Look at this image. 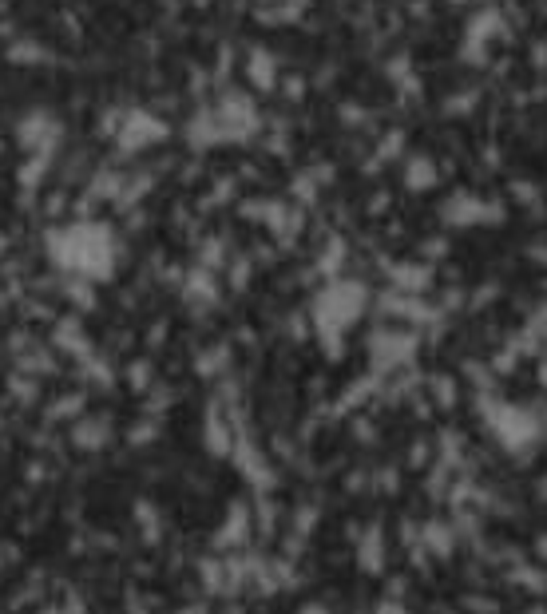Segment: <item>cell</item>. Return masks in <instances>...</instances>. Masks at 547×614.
<instances>
[{"label": "cell", "mask_w": 547, "mask_h": 614, "mask_svg": "<svg viewBox=\"0 0 547 614\" xmlns=\"http://www.w3.org/2000/svg\"><path fill=\"white\" fill-rule=\"evenodd\" d=\"M48 254L60 270L80 274V278H108L115 270V238L100 222H72L48 234Z\"/></svg>", "instance_id": "6da1fadb"}, {"label": "cell", "mask_w": 547, "mask_h": 614, "mask_svg": "<svg viewBox=\"0 0 547 614\" xmlns=\"http://www.w3.org/2000/svg\"><path fill=\"white\" fill-rule=\"evenodd\" d=\"M111 135H115V143L123 151H143V147H155V143L167 139V123L159 115H151V111H127Z\"/></svg>", "instance_id": "7a4b0ae2"}, {"label": "cell", "mask_w": 547, "mask_h": 614, "mask_svg": "<svg viewBox=\"0 0 547 614\" xmlns=\"http://www.w3.org/2000/svg\"><path fill=\"white\" fill-rule=\"evenodd\" d=\"M56 139H60V123H56V115H48V111H32V115L20 123V143L32 147V151H44V155H48V143H56Z\"/></svg>", "instance_id": "3957f363"}, {"label": "cell", "mask_w": 547, "mask_h": 614, "mask_svg": "<svg viewBox=\"0 0 547 614\" xmlns=\"http://www.w3.org/2000/svg\"><path fill=\"white\" fill-rule=\"evenodd\" d=\"M254 531V519H250V508L246 504H230L226 508V523L215 531V547H242Z\"/></svg>", "instance_id": "277c9868"}, {"label": "cell", "mask_w": 547, "mask_h": 614, "mask_svg": "<svg viewBox=\"0 0 547 614\" xmlns=\"http://www.w3.org/2000/svg\"><path fill=\"white\" fill-rule=\"evenodd\" d=\"M357 563H361L369 575H381V567H385V539H381L377 527H369V531L361 535V543H357Z\"/></svg>", "instance_id": "5b68a950"}, {"label": "cell", "mask_w": 547, "mask_h": 614, "mask_svg": "<svg viewBox=\"0 0 547 614\" xmlns=\"http://www.w3.org/2000/svg\"><path fill=\"white\" fill-rule=\"evenodd\" d=\"M234 460L242 464V472H246V480L254 484V488H270L274 484V476H270V468L262 464V456L250 448V444H238L234 448Z\"/></svg>", "instance_id": "8992f818"}, {"label": "cell", "mask_w": 547, "mask_h": 614, "mask_svg": "<svg viewBox=\"0 0 547 614\" xmlns=\"http://www.w3.org/2000/svg\"><path fill=\"white\" fill-rule=\"evenodd\" d=\"M104 444H108V424H104L100 416H88V420L76 424V448L96 452V448H104Z\"/></svg>", "instance_id": "52a82bcc"}, {"label": "cell", "mask_w": 547, "mask_h": 614, "mask_svg": "<svg viewBox=\"0 0 547 614\" xmlns=\"http://www.w3.org/2000/svg\"><path fill=\"white\" fill-rule=\"evenodd\" d=\"M203 436H207V448H211L215 456H226V452H230V444H234V440H230V432H226V424H222L219 409L207 412V432H203Z\"/></svg>", "instance_id": "ba28073f"}, {"label": "cell", "mask_w": 547, "mask_h": 614, "mask_svg": "<svg viewBox=\"0 0 547 614\" xmlns=\"http://www.w3.org/2000/svg\"><path fill=\"white\" fill-rule=\"evenodd\" d=\"M199 579H203V587L215 591V595L230 587V579H226V563H219V559H203V563H199Z\"/></svg>", "instance_id": "9c48e42d"}, {"label": "cell", "mask_w": 547, "mask_h": 614, "mask_svg": "<svg viewBox=\"0 0 547 614\" xmlns=\"http://www.w3.org/2000/svg\"><path fill=\"white\" fill-rule=\"evenodd\" d=\"M135 523L147 531V543H155V535H159V515H155V508L151 504H135Z\"/></svg>", "instance_id": "30bf717a"}, {"label": "cell", "mask_w": 547, "mask_h": 614, "mask_svg": "<svg viewBox=\"0 0 547 614\" xmlns=\"http://www.w3.org/2000/svg\"><path fill=\"white\" fill-rule=\"evenodd\" d=\"M80 409H84V397H80V393H72V397H60V401L48 409V420H64V416H76Z\"/></svg>", "instance_id": "8fae6325"}, {"label": "cell", "mask_w": 547, "mask_h": 614, "mask_svg": "<svg viewBox=\"0 0 547 614\" xmlns=\"http://www.w3.org/2000/svg\"><path fill=\"white\" fill-rule=\"evenodd\" d=\"M425 543H429L437 555H444V551H452V531H444L440 523H433V527H425Z\"/></svg>", "instance_id": "7c38bea8"}, {"label": "cell", "mask_w": 547, "mask_h": 614, "mask_svg": "<svg viewBox=\"0 0 547 614\" xmlns=\"http://www.w3.org/2000/svg\"><path fill=\"white\" fill-rule=\"evenodd\" d=\"M131 389H147L151 385V365H131Z\"/></svg>", "instance_id": "4fadbf2b"}, {"label": "cell", "mask_w": 547, "mask_h": 614, "mask_svg": "<svg viewBox=\"0 0 547 614\" xmlns=\"http://www.w3.org/2000/svg\"><path fill=\"white\" fill-rule=\"evenodd\" d=\"M147 440H155V424H139V428L131 432V444H135V448H143Z\"/></svg>", "instance_id": "5bb4252c"}, {"label": "cell", "mask_w": 547, "mask_h": 614, "mask_svg": "<svg viewBox=\"0 0 547 614\" xmlns=\"http://www.w3.org/2000/svg\"><path fill=\"white\" fill-rule=\"evenodd\" d=\"M377 614H405V607H401V603H381Z\"/></svg>", "instance_id": "9a60e30c"}, {"label": "cell", "mask_w": 547, "mask_h": 614, "mask_svg": "<svg viewBox=\"0 0 547 614\" xmlns=\"http://www.w3.org/2000/svg\"><path fill=\"white\" fill-rule=\"evenodd\" d=\"M68 614H88V607H84V603L72 595V599H68Z\"/></svg>", "instance_id": "2e32d148"}, {"label": "cell", "mask_w": 547, "mask_h": 614, "mask_svg": "<svg viewBox=\"0 0 547 614\" xmlns=\"http://www.w3.org/2000/svg\"><path fill=\"white\" fill-rule=\"evenodd\" d=\"M298 614H329V611L322 607V603H306V607H302Z\"/></svg>", "instance_id": "e0dca14e"}, {"label": "cell", "mask_w": 547, "mask_h": 614, "mask_svg": "<svg viewBox=\"0 0 547 614\" xmlns=\"http://www.w3.org/2000/svg\"><path fill=\"white\" fill-rule=\"evenodd\" d=\"M536 551H540V559H547V535L540 539V543H536Z\"/></svg>", "instance_id": "ac0fdd59"}, {"label": "cell", "mask_w": 547, "mask_h": 614, "mask_svg": "<svg viewBox=\"0 0 547 614\" xmlns=\"http://www.w3.org/2000/svg\"><path fill=\"white\" fill-rule=\"evenodd\" d=\"M183 614H207V607H191V611H183Z\"/></svg>", "instance_id": "d6986e66"}]
</instances>
